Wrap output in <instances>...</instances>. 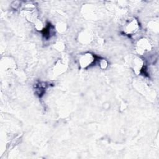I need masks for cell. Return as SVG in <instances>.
I'll return each instance as SVG.
<instances>
[{
    "instance_id": "7a4b0ae2",
    "label": "cell",
    "mask_w": 159,
    "mask_h": 159,
    "mask_svg": "<svg viewBox=\"0 0 159 159\" xmlns=\"http://www.w3.org/2000/svg\"><path fill=\"white\" fill-rule=\"evenodd\" d=\"M95 60V57L91 53H85L83 55L80 59V63L82 68H86L91 65Z\"/></svg>"
},
{
    "instance_id": "6da1fadb",
    "label": "cell",
    "mask_w": 159,
    "mask_h": 159,
    "mask_svg": "<svg viewBox=\"0 0 159 159\" xmlns=\"http://www.w3.org/2000/svg\"><path fill=\"white\" fill-rule=\"evenodd\" d=\"M138 29L139 24L137 21L135 19H132L125 24L124 28V31L128 35H132L135 34L138 30Z\"/></svg>"
},
{
    "instance_id": "3957f363",
    "label": "cell",
    "mask_w": 159,
    "mask_h": 159,
    "mask_svg": "<svg viewBox=\"0 0 159 159\" xmlns=\"http://www.w3.org/2000/svg\"><path fill=\"white\" fill-rule=\"evenodd\" d=\"M50 25H48L47 28H45V29H44V31H45V32H46V31H47V30H50ZM47 34H48V35L49 34H50V30H48V31H47V32L45 34V36L47 35Z\"/></svg>"
}]
</instances>
